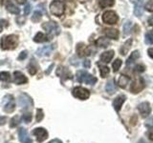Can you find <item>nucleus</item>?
I'll return each mask as SVG.
<instances>
[{
  "label": "nucleus",
  "instance_id": "2eb2a0df",
  "mask_svg": "<svg viewBox=\"0 0 153 143\" xmlns=\"http://www.w3.org/2000/svg\"><path fill=\"white\" fill-rule=\"evenodd\" d=\"M126 99V97L124 94H120L118 97L113 100V107L115 109V111L116 112H120V110H121L123 104L124 103Z\"/></svg>",
  "mask_w": 153,
  "mask_h": 143
},
{
  "label": "nucleus",
  "instance_id": "f704fd0d",
  "mask_svg": "<svg viewBox=\"0 0 153 143\" xmlns=\"http://www.w3.org/2000/svg\"><path fill=\"white\" fill-rule=\"evenodd\" d=\"M43 117H44V114H43V111L41 109H37L36 110V120L37 122H40Z\"/></svg>",
  "mask_w": 153,
  "mask_h": 143
},
{
  "label": "nucleus",
  "instance_id": "473e14b6",
  "mask_svg": "<svg viewBox=\"0 0 153 143\" xmlns=\"http://www.w3.org/2000/svg\"><path fill=\"white\" fill-rule=\"evenodd\" d=\"M121 66H122V60L121 59L118 58V59L115 60L112 64V68H113L114 73H117V72L119 71V69L121 68Z\"/></svg>",
  "mask_w": 153,
  "mask_h": 143
},
{
  "label": "nucleus",
  "instance_id": "8fccbe9b",
  "mask_svg": "<svg viewBox=\"0 0 153 143\" xmlns=\"http://www.w3.org/2000/svg\"><path fill=\"white\" fill-rule=\"evenodd\" d=\"M49 143H62V141H61V140H59V139H57V138H56V139L51 140Z\"/></svg>",
  "mask_w": 153,
  "mask_h": 143
},
{
  "label": "nucleus",
  "instance_id": "423d86ee",
  "mask_svg": "<svg viewBox=\"0 0 153 143\" xmlns=\"http://www.w3.org/2000/svg\"><path fill=\"white\" fill-rule=\"evenodd\" d=\"M16 109V103L13 95L7 94L3 99V111L6 113H13Z\"/></svg>",
  "mask_w": 153,
  "mask_h": 143
},
{
  "label": "nucleus",
  "instance_id": "6ab92c4d",
  "mask_svg": "<svg viewBox=\"0 0 153 143\" xmlns=\"http://www.w3.org/2000/svg\"><path fill=\"white\" fill-rule=\"evenodd\" d=\"M113 57H114V51L110 50L102 52V55H100V61L103 62V63H109L112 60Z\"/></svg>",
  "mask_w": 153,
  "mask_h": 143
},
{
  "label": "nucleus",
  "instance_id": "a211bd4d",
  "mask_svg": "<svg viewBox=\"0 0 153 143\" xmlns=\"http://www.w3.org/2000/svg\"><path fill=\"white\" fill-rule=\"evenodd\" d=\"M5 7H6L7 11L11 13H13V14H19L20 13V10L19 8H17V6H16L13 2H11L10 0H6V2H5Z\"/></svg>",
  "mask_w": 153,
  "mask_h": 143
},
{
  "label": "nucleus",
  "instance_id": "c85d7f7f",
  "mask_svg": "<svg viewBox=\"0 0 153 143\" xmlns=\"http://www.w3.org/2000/svg\"><path fill=\"white\" fill-rule=\"evenodd\" d=\"M99 67H100V76H102V78L106 77V76L108 75L109 74V68L107 66H104V65H100L99 64Z\"/></svg>",
  "mask_w": 153,
  "mask_h": 143
},
{
  "label": "nucleus",
  "instance_id": "39448f33",
  "mask_svg": "<svg viewBox=\"0 0 153 143\" xmlns=\"http://www.w3.org/2000/svg\"><path fill=\"white\" fill-rule=\"evenodd\" d=\"M18 104L22 110H30L33 107V101L27 94H20L18 95Z\"/></svg>",
  "mask_w": 153,
  "mask_h": 143
},
{
  "label": "nucleus",
  "instance_id": "72a5a7b5",
  "mask_svg": "<svg viewBox=\"0 0 153 143\" xmlns=\"http://www.w3.org/2000/svg\"><path fill=\"white\" fill-rule=\"evenodd\" d=\"M145 42L146 44H153V33L152 32H147L145 35Z\"/></svg>",
  "mask_w": 153,
  "mask_h": 143
},
{
  "label": "nucleus",
  "instance_id": "58836bf2",
  "mask_svg": "<svg viewBox=\"0 0 153 143\" xmlns=\"http://www.w3.org/2000/svg\"><path fill=\"white\" fill-rule=\"evenodd\" d=\"M145 125H146V127H147V128H153V116H150L148 119H146V123H145Z\"/></svg>",
  "mask_w": 153,
  "mask_h": 143
},
{
  "label": "nucleus",
  "instance_id": "3c124183",
  "mask_svg": "<svg viewBox=\"0 0 153 143\" xmlns=\"http://www.w3.org/2000/svg\"><path fill=\"white\" fill-rule=\"evenodd\" d=\"M148 138L153 141V131H150L149 133H148Z\"/></svg>",
  "mask_w": 153,
  "mask_h": 143
},
{
  "label": "nucleus",
  "instance_id": "5701e85b",
  "mask_svg": "<svg viewBox=\"0 0 153 143\" xmlns=\"http://www.w3.org/2000/svg\"><path fill=\"white\" fill-rule=\"evenodd\" d=\"M105 91H106L109 94H112L117 91V87H116V85H115V82H114L113 79L108 81V82L106 83V86H105Z\"/></svg>",
  "mask_w": 153,
  "mask_h": 143
},
{
  "label": "nucleus",
  "instance_id": "4c0bfd02",
  "mask_svg": "<svg viewBox=\"0 0 153 143\" xmlns=\"http://www.w3.org/2000/svg\"><path fill=\"white\" fill-rule=\"evenodd\" d=\"M143 13V6H135L134 9V14L136 16H141Z\"/></svg>",
  "mask_w": 153,
  "mask_h": 143
},
{
  "label": "nucleus",
  "instance_id": "a19ab883",
  "mask_svg": "<svg viewBox=\"0 0 153 143\" xmlns=\"http://www.w3.org/2000/svg\"><path fill=\"white\" fill-rule=\"evenodd\" d=\"M148 12H153V0H150L146 4V7H145Z\"/></svg>",
  "mask_w": 153,
  "mask_h": 143
},
{
  "label": "nucleus",
  "instance_id": "09e8293b",
  "mask_svg": "<svg viewBox=\"0 0 153 143\" xmlns=\"http://www.w3.org/2000/svg\"><path fill=\"white\" fill-rule=\"evenodd\" d=\"M148 24H149L150 26L153 27V15H151L149 18H148Z\"/></svg>",
  "mask_w": 153,
  "mask_h": 143
},
{
  "label": "nucleus",
  "instance_id": "b1692460",
  "mask_svg": "<svg viewBox=\"0 0 153 143\" xmlns=\"http://www.w3.org/2000/svg\"><path fill=\"white\" fill-rule=\"evenodd\" d=\"M129 81H130V78H129L128 76L124 75V74H122V75L119 77L118 85H119L121 88H126V86H127V84L129 83Z\"/></svg>",
  "mask_w": 153,
  "mask_h": 143
},
{
  "label": "nucleus",
  "instance_id": "a18cd8bd",
  "mask_svg": "<svg viewBox=\"0 0 153 143\" xmlns=\"http://www.w3.org/2000/svg\"><path fill=\"white\" fill-rule=\"evenodd\" d=\"M7 121V118L5 116H0V126L1 125H4L5 123Z\"/></svg>",
  "mask_w": 153,
  "mask_h": 143
},
{
  "label": "nucleus",
  "instance_id": "cd10ccee",
  "mask_svg": "<svg viewBox=\"0 0 153 143\" xmlns=\"http://www.w3.org/2000/svg\"><path fill=\"white\" fill-rule=\"evenodd\" d=\"M99 5L102 9L107 8V7H112L115 4V0H99Z\"/></svg>",
  "mask_w": 153,
  "mask_h": 143
},
{
  "label": "nucleus",
  "instance_id": "49530a36",
  "mask_svg": "<svg viewBox=\"0 0 153 143\" xmlns=\"http://www.w3.org/2000/svg\"><path fill=\"white\" fill-rule=\"evenodd\" d=\"M83 66L85 67V68H89V67L91 66V63L89 60H84L83 61Z\"/></svg>",
  "mask_w": 153,
  "mask_h": 143
},
{
  "label": "nucleus",
  "instance_id": "bb28decb",
  "mask_svg": "<svg viewBox=\"0 0 153 143\" xmlns=\"http://www.w3.org/2000/svg\"><path fill=\"white\" fill-rule=\"evenodd\" d=\"M28 72L30 73V74L33 75V74H36V72H37V66H36V61L32 59L31 62L29 63L28 65Z\"/></svg>",
  "mask_w": 153,
  "mask_h": 143
},
{
  "label": "nucleus",
  "instance_id": "1a4fd4ad",
  "mask_svg": "<svg viewBox=\"0 0 153 143\" xmlns=\"http://www.w3.org/2000/svg\"><path fill=\"white\" fill-rule=\"evenodd\" d=\"M145 87H146V83L143 81V77H138L132 82L130 86V92H132L133 94H139L145 89Z\"/></svg>",
  "mask_w": 153,
  "mask_h": 143
},
{
  "label": "nucleus",
  "instance_id": "f257e3e1",
  "mask_svg": "<svg viewBox=\"0 0 153 143\" xmlns=\"http://www.w3.org/2000/svg\"><path fill=\"white\" fill-rule=\"evenodd\" d=\"M19 38L16 35H4L0 41V46L2 50H14L18 45Z\"/></svg>",
  "mask_w": 153,
  "mask_h": 143
},
{
  "label": "nucleus",
  "instance_id": "37998d69",
  "mask_svg": "<svg viewBox=\"0 0 153 143\" xmlns=\"http://www.w3.org/2000/svg\"><path fill=\"white\" fill-rule=\"evenodd\" d=\"M30 12H31V5L28 3L25 6V8H24V13H25V15H28Z\"/></svg>",
  "mask_w": 153,
  "mask_h": 143
},
{
  "label": "nucleus",
  "instance_id": "de8ad7c7",
  "mask_svg": "<svg viewBox=\"0 0 153 143\" xmlns=\"http://www.w3.org/2000/svg\"><path fill=\"white\" fill-rule=\"evenodd\" d=\"M147 54L148 55H149L151 58L153 59V48H150V49H148L147 50Z\"/></svg>",
  "mask_w": 153,
  "mask_h": 143
},
{
  "label": "nucleus",
  "instance_id": "864d4df0",
  "mask_svg": "<svg viewBox=\"0 0 153 143\" xmlns=\"http://www.w3.org/2000/svg\"><path fill=\"white\" fill-rule=\"evenodd\" d=\"M53 67H54V64H52V65L49 67V70H48V71L46 72V74H49V72H50V71H52V68H53Z\"/></svg>",
  "mask_w": 153,
  "mask_h": 143
},
{
  "label": "nucleus",
  "instance_id": "c9c22d12",
  "mask_svg": "<svg viewBox=\"0 0 153 143\" xmlns=\"http://www.w3.org/2000/svg\"><path fill=\"white\" fill-rule=\"evenodd\" d=\"M131 27H132V22H131V21H127L126 24H124V25H123V31H124V35H128V33L130 32Z\"/></svg>",
  "mask_w": 153,
  "mask_h": 143
},
{
  "label": "nucleus",
  "instance_id": "79ce46f5",
  "mask_svg": "<svg viewBox=\"0 0 153 143\" xmlns=\"http://www.w3.org/2000/svg\"><path fill=\"white\" fill-rule=\"evenodd\" d=\"M28 56V51H22L20 52V55L18 56V60H24L26 59V57Z\"/></svg>",
  "mask_w": 153,
  "mask_h": 143
},
{
  "label": "nucleus",
  "instance_id": "393cba45",
  "mask_svg": "<svg viewBox=\"0 0 153 143\" xmlns=\"http://www.w3.org/2000/svg\"><path fill=\"white\" fill-rule=\"evenodd\" d=\"M131 45H132V39L130 38V39H128L127 41H126V43H124V44L122 46L121 50H120V52H121V55H126L128 52V51L130 50Z\"/></svg>",
  "mask_w": 153,
  "mask_h": 143
},
{
  "label": "nucleus",
  "instance_id": "2f4dec72",
  "mask_svg": "<svg viewBox=\"0 0 153 143\" xmlns=\"http://www.w3.org/2000/svg\"><path fill=\"white\" fill-rule=\"evenodd\" d=\"M41 17H42V13L39 11H35V13H33V16H32V21L37 23L40 21Z\"/></svg>",
  "mask_w": 153,
  "mask_h": 143
},
{
  "label": "nucleus",
  "instance_id": "a878e982",
  "mask_svg": "<svg viewBox=\"0 0 153 143\" xmlns=\"http://www.w3.org/2000/svg\"><path fill=\"white\" fill-rule=\"evenodd\" d=\"M109 44H110L109 39H107V38H105V37H100L97 39V41H96V45L100 48H106L109 46Z\"/></svg>",
  "mask_w": 153,
  "mask_h": 143
},
{
  "label": "nucleus",
  "instance_id": "6e6d98bb",
  "mask_svg": "<svg viewBox=\"0 0 153 143\" xmlns=\"http://www.w3.org/2000/svg\"><path fill=\"white\" fill-rule=\"evenodd\" d=\"M2 30H3V26H2V24L0 23V32H2Z\"/></svg>",
  "mask_w": 153,
  "mask_h": 143
},
{
  "label": "nucleus",
  "instance_id": "f03ea898",
  "mask_svg": "<svg viewBox=\"0 0 153 143\" xmlns=\"http://www.w3.org/2000/svg\"><path fill=\"white\" fill-rule=\"evenodd\" d=\"M65 12V4L60 0H54L50 4V13L53 15L60 17Z\"/></svg>",
  "mask_w": 153,
  "mask_h": 143
},
{
  "label": "nucleus",
  "instance_id": "0eeeda50",
  "mask_svg": "<svg viewBox=\"0 0 153 143\" xmlns=\"http://www.w3.org/2000/svg\"><path fill=\"white\" fill-rule=\"evenodd\" d=\"M72 94H73L75 97L79 98L80 100H86L90 97V92L87 89H85L83 87H79H79H75L73 89Z\"/></svg>",
  "mask_w": 153,
  "mask_h": 143
},
{
  "label": "nucleus",
  "instance_id": "dca6fc26",
  "mask_svg": "<svg viewBox=\"0 0 153 143\" xmlns=\"http://www.w3.org/2000/svg\"><path fill=\"white\" fill-rule=\"evenodd\" d=\"M13 82L17 84V85H21V84H25L28 82V78L20 72H14L13 73Z\"/></svg>",
  "mask_w": 153,
  "mask_h": 143
},
{
  "label": "nucleus",
  "instance_id": "6e6552de",
  "mask_svg": "<svg viewBox=\"0 0 153 143\" xmlns=\"http://www.w3.org/2000/svg\"><path fill=\"white\" fill-rule=\"evenodd\" d=\"M119 20L117 13L113 11H107L102 14V21L108 25H114Z\"/></svg>",
  "mask_w": 153,
  "mask_h": 143
},
{
  "label": "nucleus",
  "instance_id": "f8f14e48",
  "mask_svg": "<svg viewBox=\"0 0 153 143\" xmlns=\"http://www.w3.org/2000/svg\"><path fill=\"white\" fill-rule=\"evenodd\" d=\"M138 110H139V112H140V114H142V116L146 117V116H149V114H150L151 106L147 101H145V102H142V103L139 104Z\"/></svg>",
  "mask_w": 153,
  "mask_h": 143
},
{
  "label": "nucleus",
  "instance_id": "603ef678",
  "mask_svg": "<svg viewBox=\"0 0 153 143\" xmlns=\"http://www.w3.org/2000/svg\"><path fill=\"white\" fill-rule=\"evenodd\" d=\"M16 1L18 4L22 5V4H25V3L27 2V0H16Z\"/></svg>",
  "mask_w": 153,
  "mask_h": 143
},
{
  "label": "nucleus",
  "instance_id": "ddd939ff",
  "mask_svg": "<svg viewBox=\"0 0 153 143\" xmlns=\"http://www.w3.org/2000/svg\"><path fill=\"white\" fill-rule=\"evenodd\" d=\"M76 54L80 57L90 55V49L88 46H86L84 43H79L76 45Z\"/></svg>",
  "mask_w": 153,
  "mask_h": 143
},
{
  "label": "nucleus",
  "instance_id": "412c9836",
  "mask_svg": "<svg viewBox=\"0 0 153 143\" xmlns=\"http://www.w3.org/2000/svg\"><path fill=\"white\" fill-rule=\"evenodd\" d=\"M104 33L108 38H111V39H118L119 38V31L116 29H105Z\"/></svg>",
  "mask_w": 153,
  "mask_h": 143
},
{
  "label": "nucleus",
  "instance_id": "c756f323",
  "mask_svg": "<svg viewBox=\"0 0 153 143\" xmlns=\"http://www.w3.org/2000/svg\"><path fill=\"white\" fill-rule=\"evenodd\" d=\"M19 124H20V116H14L11 119V122H10V127L14 128V127L18 126Z\"/></svg>",
  "mask_w": 153,
  "mask_h": 143
},
{
  "label": "nucleus",
  "instance_id": "4d7b16f0",
  "mask_svg": "<svg viewBox=\"0 0 153 143\" xmlns=\"http://www.w3.org/2000/svg\"><path fill=\"white\" fill-rule=\"evenodd\" d=\"M139 143H146V142H145L143 140H140V142H139Z\"/></svg>",
  "mask_w": 153,
  "mask_h": 143
},
{
  "label": "nucleus",
  "instance_id": "4468645a",
  "mask_svg": "<svg viewBox=\"0 0 153 143\" xmlns=\"http://www.w3.org/2000/svg\"><path fill=\"white\" fill-rule=\"evenodd\" d=\"M18 138L21 143H32V139L29 136V133L25 128H20L18 130Z\"/></svg>",
  "mask_w": 153,
  "mask_h": 143
},
{
  "label": "nucleus",
  "instance_id": "7c9ffc66",
  "mask_svg": "<svg viewBox=\"0 0 153 143\" xmlns=\"http://www.w3.org/2000/svg\"><path fill=\"white\" fill-rule=\"evenodd\" d=\"M0 80L5 81V82H9V81H11V74L8 72H1L0 73Z\"/></svg>",
  "mask_w": 153,
  "mask_h": 143
},
{
  "label": "nucleus",
  "instance_id": "9d476101",
  "mask_svg": "<svg viewBox=\"0 0 153 143\" xmlns=\"http://www.w3.org/2000/svg\"><path fill=\"white\" fill-rule=\"evenodd\" d=\"M33 135L36 136V140L38 142H42L47 139L48 137V132L44 128H36L33 130Z\"/></svg>",
  "mask_w": 153,
  "mask_h": 143
},
{
  "label": "nucleus",
  "instance_id": "4be33fe9",
  "mask_svg": "<svg viewBox=\"0 0 153 143\" xmlns=\"http://www.w3.org/2000/svg\"><path fill=\"white\" fill-rule=\"evenodd\" d=\"M139 57H140V52H139V51H134L130 55V56L128 57V59L126 61V67L131 66L134 62L139 58Z\"/></svg>",
  "mask_w": 153,
  "mask_h": 143
},
{
  "label": "nucleus",
  "instance_id": "e433bc0d",
  "mask_svg": "<svg viewBox=\"0 0 153 143\" xmlns=\"http://www.w3.org/2000/svg\"><path fill=\"white\" fill-rule=\"evenodd\" d=\"M32 114L31 113H25L22 116V120L25 123H30L32 121Z\"/></svg>",
  "mask_w": 153,
  "mask_h": 143
},
{
  "label": "nucleus",
  "instance_id": "c03bdc74",
  "mask_svg": "<svg viewBox=\"0 0 153 143\" xmlns=\"http://www.w3.org/2000/svg\"><path fill=\"white\" fill-rule=\"evenodd\" d=\"M130 1L135 4V6H143V0H130Z\"/></svg>",
  "mask_w": 153,
  "mask_h": 143
},
{
  "label": "nucleus",
  "instance_id": "f3484780",
  "mask_svg": "<svg viewBox=\"0 0 153 143\" xmlns=\"http://www.w3.org/2000/svg\"><path fill=\"white\" fill-rule=\"evenodd\" d=\"M56 74L59 76V77H61V78H72V74H71V73L69 72V70L67 69V68H65V67H62V66H60V67H59L57 68V70H56Z\"/></svg>",
  "mask_w": 153,
  "mask_h": 143
},
{
  "label": "nucleus",
  "instance_id": "7ed1b4c3",
  "mask_svg": "<svg viewBox=\"0 0 153 143\" xmlns=\"http://www.w3.org/2000/svg\"><path fill=\"white\" fill-rule=\"evenodd\" d=\"M76 80L79 83H86L88 85H94L97 82V78L93 76L92 74H88L86 71H79L76 73Z\"/></svg>",
  "mask_w": 153,
  "mask_h": 143
},
{
  "label": "nucleus",
  "instance_id": "5fc2aeb1",
  "mask_svg": "<svg viewBox=\"0 0 153 143\" xmlns=\"http://www.w3.org/2000/svg\"><path fill=\"white\" fill-rule=\"evenodd\" d=\"M5 2H6V0H0V4H1V5H4Z\"/></svg>",
  "mask_w": 153,
  "mask_h": 143
},
{
  "label": "nucleus",
  "instance_id": "20e7f679",
  "mask_svg": "<svg viewBox=\"0 0 153 143\" xmlns=\"http://www.w3.org/2000/svg\"><path fill=\"white\" fill-rule=\"evenodd\" d=\"M42 28L46 31V32L49 35V36L52 38V36L59 35L60 33V28L59 24L55 21H49L42 24Z\"/></svg>",
  "mask_w": 153,
  "mask_h": 143
},
{
  "label": "nucleus",
  "instance_id": "ea45409f",
  "mask_svg": "<svg viewBox=\"0 0 153 143\" xmlns=\"http://www.w3.org/2000/svg\"><path fill=\"white\" fill-rule=\"evenodd\" d=\"M145 70H146V67L142 64H138L135 67V72H137V73H143V72H145Z\"/></svg>",
  "mask_w": 153,
  "mask_h": 143
},
{
  "label": "nucleus",
  "instance_id": "9b49d317",
  "mask_svg": "<svg viewBox=\"0 0 153 143\" xmlns=\"http://www.w3.org/2000/svg\"><path fill=\"white\" fill-rule=\"evenodd\" d=\"M55 49V45H48V46H43L39 48L36 51V55L39 57H44V56H49L52 52Z\"/></svg>",
  "mask_w": 153,
  "mask_h": 143
},
{
  "label": "nucleus",
  "instance_id": "aec40b11",
  "mask_svg": "<svg viewBox=\"0 0 153 143\" xmlns=\"http://www.w3.org/2000/svg\"><path fill=\"white\" fill-rule=\"evenodd\" d=\"M51 39L52 38L49 35H47L43 32H37L36 35L33 37V41L36 42V43H44V42H47Z\"/></svg>",
  "mask_w": 153,
  "mask_h": 143
}]
</instances>
